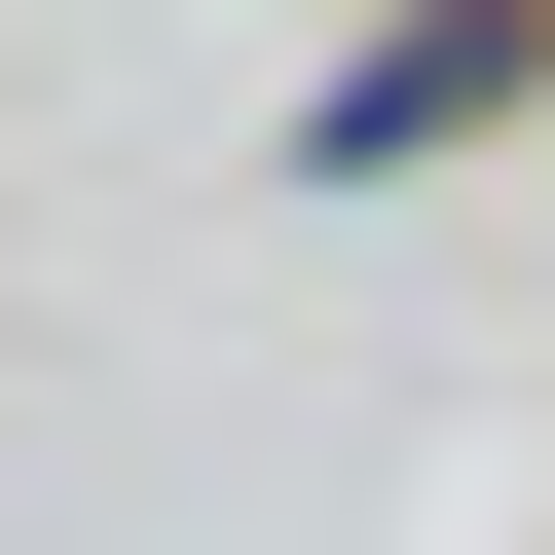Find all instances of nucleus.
<instances>
[{
	"label": "nucleus",
	"instance_id": "1",
	"mask_svg": "<svg viewBox=\"0 0 555 555\" xmlns=\"http://www.w3.org/2000/svg\"><path fill=\"white\" fill-rule=\"evenodd\" d=\"M481 75H555V0H408V38H371V75H334V149H444V112H481Z\"/></svg>",
	"mask_w": 555,
	"mask_h": 555
}]
</instances>
